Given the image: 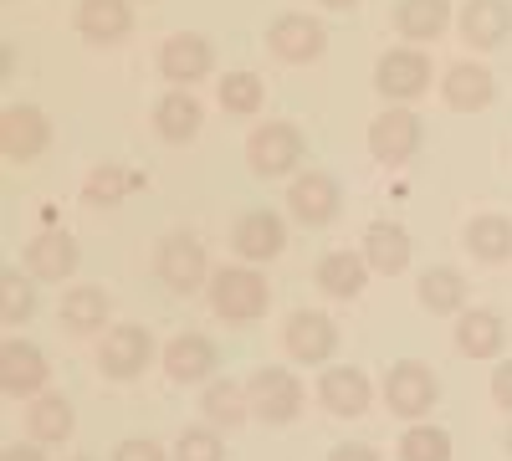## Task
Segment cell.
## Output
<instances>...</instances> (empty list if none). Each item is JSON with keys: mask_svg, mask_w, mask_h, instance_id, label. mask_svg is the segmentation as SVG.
I'll return each instance as SVG.
<instances>
[{"mask_svg": "<svg viewBox=\"0 0 512 461\" xmlns=\"http://www.w3.org/2000/svg\"><path fill=\"white\" fill-rule=\"evenodd\" d=\"M451 21V6L446 0H400V31L425 41V36H441Z\"/></svg>", "mask_w": 512, "mask_h": 461, "instance_id": "26", "label": "cell"}, {"mask_svg": "<svg viewBox=\"0 0 512 461\" xmlns=\"http://www.w3.org/2000/svg\"><path fill=\"white\" fill-rule=\"evenodd\" d=\"M507 31H512V6L507 0H466L461 36L472 41V47H497Z\"/></svg>", "mask_w": 512, "mask_h": 461, "instance_id": "10", "label": "cell"}, {"mask_svg": "<svg viewBox=\"0 0 512 461\" xmlns=\"http://www.w3.org/2000/svg\"><path fill=\"white\" fill-rule=\"evenodd\" d=\"M149 333L144 328H134V323H123V328H113L108 339H103V374H113V380H134V374L149 364Z\"/></svg>", "mask_w": 512, "mask_h": 461, "instance_id": "6", "label": "cell"}, {"mask_svg": "<svg viewBox=\"0 0 512 461\" xmlns=\"http://www.w3.org/2000/svg\"><path fill=\"white\" fill-rule=\"evenodd\" d=\"M0 461H41V451L36 446H6V451H0Z\"/></svg>", "mask_w": 512, "mask_h": 461, "instance_id": "40", "label": "cell"}, {"mask_svg": "<svg viewBox=\"0 0 512 461\" xmlns=\"http://www.w3.org/2000/svg\"><path fill=\"white\" fill-rule=\"evenodd\" d=\"M113 461H164V456H159V446H149V441H123Z\"/></svg>", "mask_w": 512, "mask_h": 461, "instance_id": "37", "label": "cell"}, {"mask_svg": "<svg viewBox=\"0 0 512 461\" xmlns=\"http://www.w3.org/2000/svg\"><path fill=\"white\" fill-rule=\"evenodd\" d=\"M425 77H431V62H425L420 52H390V57H379V93H390V98L425 93Z\"/></svg>", "mask_w": 512, "mask_h": 461, "instance_id": "13", "label": "cell"}, {"mask_svg": "<svg viewBox=\"0 0 512 461\" xmlns=\"http://www.w3.org/2000/svg\"><path fill=\"white\" fill-rule=\"evenodd\" d=\"M154 123H159V134H164L169 144H185V139L200 134V103H195L190 93H169V98L154 108Z\"/></svg>", "mask_w": 512, "mask_h": 461, "instance_id": "21", "label": "cell"}, {"mask_svg": "<svg viewBox=\"0 0 512 461\" xmlns=\"http://www.w3.org/2000/svg\"><path fill=\"white\" fill-rule=\"evenodd\" d=\"M31 313V287L16 277V272H6V308H0V318L6 323H21Z\"/></svg>", "mask_w": 512, "mask_h": 461, "instance_id": "36", "label": "cell"}, {"mask_svg": "<svg viewBox=\"0 0 512 461\" xmlns=\"http://www.w3.org/2000/svg\"><path fill=\"white\" fill-rule=\"evenodd\" d=\"M333 344H338V333H333V323H328L323 313H292V323H287V349L303 359V364H323V359L333 354Z\"/></svg>", "mask_w": 512, "mask_h": 461, "instance_id": "11", "label": "cell"}, {"mask_svg": "<svg viewBox=\"0 0 512 461\" xmlns=\"http://www.w3.org/2000/svg\"><path fill=\"white\" fill-rule=\"evenodd\" d=\"M221 103L231 113H256V108H262V77H251V72L221 77Z\"/></svg>", "mask_w": 512, "mask_h": 461, "instance_id": "32", "label": "cell"}, {"mask_svg": "<svg viewBox=\"0 0 512 461\" xmlns=\"http://www.w3.org/2000/svg\"><path fill=\"white\" fill-rule=\"evenodd\" d=\"M0 149H6V159H36L47 149V118L36 108H6L0 113Z\"/></svg>", "mask_w": 512, "mask_h": 461, "instance_id": "8", "label": "cell"}, {"mask_svg": "<svg viewBox=\"0 0 512 461\" xmlns=\"http://www.w3.org/2000/svg\"><path fill=\"white\" fill-rule=\"evenodd\" d=\"M461 298H466L461 272L436 267V272H425V277H420V303L431 308V313H456V308H461Z\"/></svg>", "mask_w": 512, "mask_h": 461, "instance_id": "27", "label": "cell"}, {"mask_svg": "<svg viewBox=\"0 0 512 461\" xmlns=\"http://www.w3.org/2000/svg\"><path fill=\"white\" fill-rule=\"evenodd\" d=\"M210 303L226 323H251L267 313V282L246 272V267H226L216 282H210Z\"/></svg>", "mask_w": 512, "mask_h": 461, "instance_id": "1", "label": "cell"}, {"mask_svg": "<svg viewBox=\"0 0 512 461\" xmlns=\"http://www.w3.org/2000/svg\"><path fill=\"white\" fill-rule=\"evenodd\" d=\"M492 395H497V405L512 410V364H497V374H492Z\"/></svg>", "mask_w": 512, "mask_h": 461, "instance_id": "38", "label": "cell"}, {"mask_svg": "<svg viewBox=\"0 0 512 461\" xmlns=\"http://www.w3.org/2000/svg\"><path fill=\"white\" fill-rule=\"evenodd\" d=\"M507 446H512V441H507Z\"/></svg>", "mask_w": 512, "mask_h": 461, "instance_id": "42", "label": "cell"}, {"mask_svg": "<svg viewBox=\"0 0 512 461\" xmlns=\"http://www.w3.org/2000/svg\"><path fill=\"white\" fill-rule=\"evenodd\" d=\"M400 461H451V436L436 426H415L400 441Z\"/></svg>", "mask_w": 512, "mask_h": 461, "instance_id": "31", "label": "cell"}, {"mask_svg": "<svg viewBox=\"0 0 512 461\" xmlns=\"http://www.w3.org/2000/svg\"><path fill=\"white\" fill-rule=\"evenodd\" d=\"M267 41H272V52H277L282 62H308V57L323 52V26L308 21V16H282Z\"/></svg>", "mask_w": 512, "mask_h": 461, "instance_id": "12", "label": "cell"}, {"mask_svg": "<svg viewBox=\"0 0 512 461\" xmlns=\"http://www.w3.org/2000/svg\"><path fill=\"white\" fill-rule=\"evenodd\" d=\"M369 149H374V159H384V164L410 159V154L420 149V118H415V113H405V108L374 118V129H369Z\"/></svg>", "mask_w": 512, "mask_h": 461, "instance_id": "5", "label": "cell"}, {"mask_svg": "<svg viewBox=\"0 0 512 461\" xmlns=\"http://www.w3.org/2000/svg\"><path fill=\"white\" fill-rule=\"evenodd\" d=\"M446 103L451 108H487L492 103V72L487 67H472L461 62L446 72Z\"/></svg>", "mask_w": 512, "mask_h": 461, "instance_id": "20", "label": "cell"}, {"mask_svg": "<svg viewBox=\"0 0 512 461\" xmlns=\"http://www.w3.org/2000/svg\"><path fill=\"white\" fill-rule=\"evenodd\" d=\"M328 461H379V456H374L369 446H338V451H333Z\"/></svg>", "mask_w": 512, "mask_h": 461, "instance_id": "39", "label": "cell"}, {"mask_svg": "<svg viewBox=\"0 0 512 461\" xmlns=\"http://www.w3.org/2000/svg\"><path fill=\"white\" fill-rule=\"evenodd\" d=\"M251 410L262 415V421H292L297 405H303V385L292 380L287 369H262V374H251Z\"/></svg>", "mask_w": 512, "mask_h": 461, "instance_id": "3", "label": "cell"}, {"mask_svg": "<svg viewBox=\"0 0 512 461\" xmlns=\"http://www.w3.org/2000/svg\"><path fill=\"white\" fill-rule=\"evenodd\" d=\"M31 436L36 441H67L72 436V405L62 395H41L31 405Z\"/></svg>", "mask_w": 512, "mask_h": 461, "instance_id": "28", "label": "cell"}, {"mask_svg": "<svg viewBox=\"0 0 512 461\" xmlns=\"http://www.w3.org/2000/svg\"><path fill=\"white\" fill-rule=\"evenodd\" d=\"M282 241H287V231H282V221H277L272 211H251V216L236 226V251H241V257H251V262L277 257Z\"/></svg>", "mask_w": 512, "mask_h": 461, "instance_id": "17", "label": "cell"}, {"mask_svg": "<svg viewBox=\"0 0 512 461\" xmlns=\"http://www.w3.org/2000/svg\"><path fill=\"white\" fill-rule=\"evenodd\" d=\"M456 344L472 359H492L502 349V318L497 313H466L461 328H456Z\"/></svg>", "mask_w": 512, "mask_h": 461, "instance_id": "25", "label": "cell"}, {"mask_svg": "<svg viewBox=\"0 0 512 461\" xmlns=\"http://www.w3.org/2000/svg\"><path fill=\"white\" fill-rule=\"evenodd\" d=\"M246 154H251L256 175H287L292 164L303 159V134H297L292 123H262V129L251 134Z\"/></svg>", "mask_w": 512, "mask_h": 461, "instance_id": "2", "label": "cell"}, {"mask_svg": "<svg viewBox=\"0 0 512 461\" xmlns=\"http://www.w3.org/2000/svg\"><path fill=\"white\" fill-rule=\"evenodd\" d=\"M318 282H323V292H333V298H359L364 292V262L354 257V251H333V257L318 262Z\"/></svg>", "mask_w": 512, "mask_h": 461, "instance_id": "24", "label": "cell"}, {"mask_svg": "<svg viewBox=\"0 0 512 461\" xmlns=\"http://www.w3.org/2000/svg\"><path fill=\"white\" fill-rule=\"evenodd\" d=\"M159 72L169 82H195V77L210 72V47L200 36H169L164 52H159Z\"/></svg>", "mask_w": 512, "mask_h": 461, "instance_id": "15", "label": "cell"}, {"mask_svg": "<svg viewBox=\"0 0 512 461\" xmlns=\"http://www.w3.org/2000/svg\"><path fill=\"white\" fill-rule=\"evenodd\" d=\"M364 251H369V267L374 272H400L405 262H410V236L400 231V226H369V236H364Z\"/></svg>", "mask_w": 512, "mask_h": 461, "instance_id": "23", "label": "cell"}, {"mask_svg": "<svg viewBox=\"0 0 512 461\" xmlns=\"http://www.w3.org/2000/svg\"><path fill=\"white\" fill-rule=\"evenodd\" d=\"M159 277L175 287V292H195L205 282V251L185 236H169L159 246Z\"/></svg>", "mask_w": 512, "mask_h": 461, "instance_id": "9", "label": "cell"}, {"mask_svg": "<svg viewBox=\"0 0 512 461\" xmlns=\"http://www.w3.org/2000/svg\"><path fill=\"white\" fill-rule=\"evenodd\" d=\"M123 190H128V175L118 170V164H103V170H93V180H88V195H93L98 205H113Z\"/></svg>", "mask_w": 512, "mask_h": 461, "instance_id": "35", "label": "cell"}, {"mask_svg": "<svg viewBox=\"0 0 512 461\" xmlns=\"http://www.w3.org/2000/svg\"><path fill=\"white\" fill-rule=\"evenodd\" d=\"M466 246H472L482 262H502L507 251H512V221H502V216L472 221V231H466Z\"/></svg>", "mask_w": 512, "mask_h": 461, "instance_id": "29", "label": "cell"}, {"mask_svg": "<svg viewBox=\"0 0 512 461\" xmlns=\"http://www.w3.org/2000/svg\"><path fill=\"white\" fill-rule=\"evenodd\" d=\"M26 267L36 277H47V282H62L72 267H77V241L67 231H47V236H36L26 246Z\"/></svg>", "mask_w": 512, "mask_h": 461, "instance_id": "14", "label": "cell"}, {"mask_svg": "<svg viewBox=\"0 0 512 461\" xmlns=\"http://www.w3.org/2000/svg\"><path fill=\"white\" fill-rule=\"evenodd\" d=\"M323 405L333 410V415H359L364 405H369V380L359 369H328L323 374Z\"/></svg>", "mask_w": 512, "mask_h": 461, "instance_id": "19", "label": "cell"}, {"mask_svg": "<svg viewBox=\"0 0 512 461\" xmlns=\"http://www.w3.org/2000/svg\"><path fill=\"white\" fill-rule=\"evenodd\" d=\"M221 456H226V446L216 431H185L180 451H175V461H221Z\"/></svg>", "mask_w": 512, "mask_h": 461, "instance_id": "34", "label": "cell"}, {"mask_svg": "<svg viewBox=\"0 0 512 461\" xmlns=\"http://www.w3.org/2000/svg\"><path fill=\"white\" fill-rule=\"evenodd\" d=\"M292 216L297 221H308V226H323V221H333V211H338V185L328 180V175H303L292 185Z\"/></svg>", "mask_w": 512, "mask_h": 461, "instance_id": "16", "label": "cell"}, {"mask_svg": "<svg viewBox=\"0 0 512 461\" xmlns=\"http://www.w3.org/2000/svg\"><path fill=\"white\" fill-rule=\"evenodd\" d=\"M205 410H210V421L236 426L241 415H246V410H241V385H231V380H226V385H210V390H205Z\"/></svg>", "mask_w": 512, "mask_h": 461, "instance_id": "33", "label": "cell"}, {"mask_svg": "<svg viewBox=\"0 0 512 461\" xmlns=\"http://www.w3.org/2000/svg\"><path fill=\"white\" fill-rule=\"evenodd\" d=\"M77 26H82V36H93V41H118L128 31V6L123 0H82Z\"/></svg>", "mask_w": 512, "mask_h": 461, "instance_id": "22", "label": "cell"}, {"mask_svg": "<svg viewBox=\"0 0 512 461\" xmlns=\"http://www.w3.org/2000/svg\"><path fill=\"white\" fill-rule=\"evenodd\" d=\"M384 400L395 415H425L436 405V380L425 364H395L390 380H384Z\"/></svg>", "mask_w": 512, "mask_h": 461, "instance_id": "4", "label": "cell"}, {"mask_svg": "<svg viewBox=\"0 0 512 461\" xmlns=\"http://www.w3.org/2000/svg\"><path fill=\"white\" fill-rule=\"evenodd\" d=\"M210 364H216V349H210V339H200V333H185V339H175L164 349V369H169V380H205Z\"/></svg>", "mask_w": 512, "mask_h": 461, "instance_id": "18", "label": "cell"}, {"mask_svg": "<svg viewBox=\"0 0 512 461\" xmlns=\"http://www.w3.org/2000/svg\"><path fill=\"white\" fill-rule=\"evenodd\" d=\"M328 6H338V11H344V6H359V0H328Z\"/></svg>", "mask_w": 512, "mask_h": 461, "instance_id": "41", "label": "cell"}, {"mask_svg": "<svg viewBox=\"0 0 512 461\" xmlns=\"http://www.w3.org/2000/svg\"><path fill=\"white\" fill-rule=\"evenodd\" d=\"M62 318L77 328V333H88V328H98L103 318H108V298L98 287H72L67 298H62Z\"/></svg>", "mask_w": 512, "mask_h": 461, "instance_id": "30", "label": "cell"}, {"mask_svg": "<svg viewBox=\"0 0 512 461\" xmlns=\"http://www.w3.org/2000/svg\"><path fill=\"white\" fill-rule=\"evenodd\" d=\"M41 385H47V359H41V349L11 339L0 349V390L6 395H36Z\"/></svg>", "mask_w": 512, "mask_h": 461, "instance_id": "7", "label": "cell"}]
</instances>
